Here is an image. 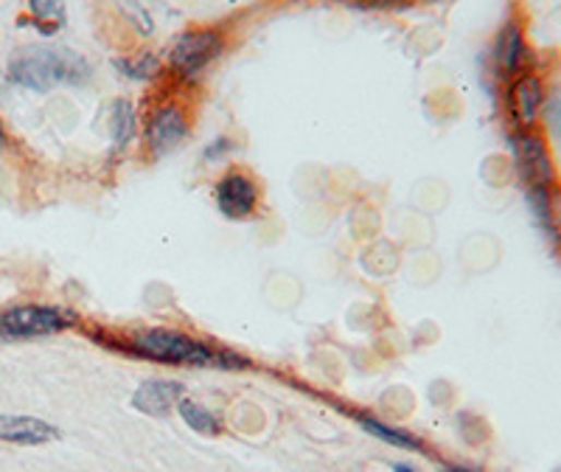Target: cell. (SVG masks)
Listing matches in <instances>:
<instances>
[{
	"label": "cell",
	"mask_w": 561,
	"mask_h": 472,
	"mask_svg": "<svg viewBox=\"0 0 561 472\" xmlns=\"http://www.w3.org/2000/svg\"><path fill=\"white\" fill-rule=\"evenodd\" d=\"M12 82L32 91H51L57 85H79L91 76V66L68 48H23L9 66Z\"/></svg>",
	"instance_id": "cell-1"
},
{
	"label": "cell",
	"mask_w": 561,
	"mask_h": 472,
	"mask_svg": "<svg viewBox=\"0 0 561 472\" xmlns=\"http://www.w3.org/2000/svg\"><path fill=\"white\" fill-rule=\"evenodd\" d=\"M135 352L141 357H150L166 366H196V368H242L248 366L244 357L228 352V349H211L200 341H191L180 332L169 329H152V332L138 334Z\"/></svg>",
	"instance_id": "cell-2"
},
{
	"label": "cell",
	"mask_w": 561,
	"mask_h": 472,
	"mask_svg": "<svg viewBox=\"0 0 561 472\" xmlns=\"http://www.w3.org/2000/svg\"><path fill=\"white\" fill-rule=\"evenodd\" d=\"M516 169L528 186V197L534 203L536 216H550V189H553V164H550L548 146L534 132H523L514 138Z\"/></svg>",
	"instance_id": "cell-3"
},
{
	"label": "cell",
	"mask_w": 561,
	"mask_h": 472,
	"mask_svg": "<svg viewBox=\"0 0 561 472\" xmlns=\"http://www.w3.org/2000/svg\"><path fill=\"white\" fill-rule=\"evenodd\" d=\"M73 323L68 309L46 307V304H28L0 312V338L9 341H26V338H43V334L65 332Z\"/></svg>",
	"instance_id": "cell-4"
},
{
	"label": "cell",
	"mask_w": 561,
	"mask_h": 472,
	"mask_svg": "<svg viewBox=\"0 0 561 472\" xmlns=\"http://www.w3.org/2000/svg\"><path fill=\"white\" fill-rule=\"evenodd\" d=\"M219 54H223V34L205 28V32H189L177 39L169 54V62L177 76L194 82Z\"/></svg>",
	"instance_id": "cell-5"
},
{
	"label": "cell",
	"mask_w": 561,
	"mask_h": 472,
	"mask_svg": "<svg viewBox=\"0 0 561 472\" xmlns=\"http://www.w3.org/2000/svg\"><path fill=\"white\" fill-rule=\"evenodd\" d=\"M216 205L228 220H248L259 205V189L242 172H230L216 184Z\"/></svg>",
	"instance_id": "cell-6"
},
{
	"label": "cell",
	"mask_w": 561,
	"mask_h": 472,
	"mask_svg": "<svg viewBox=\"0 0 561 472\" xmlns=\"http://www.w3.org/2000/svg\"><path fill=\"white\" fill-rule=\"evenodd\" d=\"M57 439L59 430L51 422H43L37 420V416H23V413H0V441L23 447H39Z\"/></svg>",
	"instance_id": "cell-7"
},
{
	"label": "cell",
	"mask_w": 561,
	"mask_h": 472,
	"mask_svg": "<svg viewBox=\"0 0 561 472\" xmlns=\"http://www.w3.org/2000/svg\"><path fill=\"white\" fill-rule=\"evenodd\" d=\"M186 397V386L177 380H146L138 386V391L132 393V408L146 416H157L164 420L169 416L171 408H177V402Z\"/></svg>",
	"instance_id": "cell-8"
},
{
	"label": "cell",
	"mask_w": 561,
	"mask_h": 472,
	"mask_svg": "<svg viewBox=\"0 0 561 472\" xmlns=\"http://www.w3.org/2000/svg\"><path fill=\"white\" fill-rule=\"evenodd\" d=\"M186 132H189V121H186L183 110L169 105V107H160V110L152 116L146 138H150L152 150H155L157 155H164V152L175 150V146L183 141Z\"/></svg>",
	"instance_id": "cell-9"
},
{
	"label": "cell",
	"mask_w": 561,
	"mask_h": 472,
	"mask_svg": "<svg viewBox=\"0 0 561 472\" xmlns=\"http://www.w3.org/2000/svg\"><path fill=\"white\" fill-rule=\"evenodd\" d=\"M494 57H497V68L503 76H520L528 66V46H525V37H523V28L520 26H505L500 32V39H497V48H494Z\"/></svg>",
	"instance_id": "cell-10"
},
{
	"label": "cell",
	"mask_w": 561,
	"mask_h": 472,
	"mask_svg": "<svg viewBox=\"0 0 561 472\" xmlns=\"http://www.w3.org/2000/svg\"><path fill=\"white\" fill-rule=\"evenodd\" d=\"M545 91L542 82L530 73L520 76L514 82V93H511V107H514L516 121L523 127H534L536 118H539V110H542Z\"/></svg>",
	"instance_id": "cell-11"
},
{
	"label": "cell",
	"mask_w": 561,
	"mask_h": 472,
	"mask_svg": "<svg viewBox=\"0 0 561 472\" xmlns=\"http://www.w3.org/2000/svg\"><path fill=\"white\" fill-rule=\"evenodd\" d=\"M359 427L366 433H371L373 439H382L385 445H393L398 447V450H407V452H421L425 447H421V441L413 439L410 433L405 430H396V427L385 425V422H379V420H371V416H357Z\"/></svg>",
	"instance_id": "cell-12"
},
{
	"label": "cell",
	"mask_w": 561,
	"mask_h": 472,
	"mask_svg": "<svg viewBox=\"0 0 561 472\" xmlns=\"http://www.w3.org/2000/svg\"><path fill=\"white\" fill-rule=\"evenodd\" d=\"M177 411H180V416H183V422L191 427V430L203 433V436H216V433L223 430L219 420H216L211 411H205L200 402L186 400L183 397V400L177 402Z\"/></svg>",
	"instance_id": "cell-13"
},
{
	"label": "cell",
	"mask_w": 561,
	"mask_h": 472,
	"mask_svg": "<svg viewBox=\"0 0 561 472\" xmlns=\"http://www.w3.org/2000/svg\"><path fill=\"white\" fill-rule=\"evenodd\" d=\"M32 17L46 34L57 32L65 23V0H28Z\"/></svg>",
	"instance_id": "cell-14"
},
{
	"label": "cell",
	"mask_w": 561,
	"mask_h": 472,
	"mask_svg": "<svg viewBox=\"0 0 561 472\" xmlns=\"http://www.w3.org/2000/svg\"><path fill=\"white\" fill-rule=\"evenodd\" d=\"M132 132H135V110H132L130 102H118L116 105V146L121 150L124 144H130Z\"/></svg>",
	"instance_id": "cell-15"
},
{
	"label": "cell",
	"mask_w": 561,
	"mask_h": 472,
	"mask_svg": "<svg viewBox=\"0 0 561 472\" xmlns=\"http://www.w3.org/2000/svg\"><path fill=\"white\" fill-rule=\"evenodd\" d=\"M121 68H124L132 79H150L157 73V59L152 57V54H141L135 62H121Z\"/></svg>",
	"instance_id": "cell-16"
},
{
	"label": "cell",
	"mask_w": 561,
	"mask_h": 472,
	"mask_svg": "<svg viewBox=\"0 0 561 472\" xmlns=\"http://www.w3.org/2000/svg\"><path fill=\"white\" fill-rule=\"evenodd\" d=\"M7 144H9V135H7V130H3V121H0V150H3Z\"/></svg>",
	"instance_id": "cell-17"
},
{
	"label": "cell",
	"mask_w": 561,
	"mask_h": 472,
	"mask_svg": "<svg viewBox=\"0 0 561 472\" xmlns=\"http://www.w3.org/2000/svg\"><path fill=\"white\" fill-rule=\"evenodd\" d=\"M393 472H416V470H413V467H407V464H396V467H393Z\"/></svg>",
	"instance_id": "cell-18"
},
{
	"label": "cell",
	"mask_w": 561,
	"mask_h": 472,
	"mask_svg": "<svg viewBox=\"0 0 561 472\" xmlns=\"http://www.w3.org/2000/svg\"><path fill=\"white\" fill-rule=\"evenodd\" d=\"M444 472H472V470H466V467H444Z\"/></svg>",
	"instance_id": "cell-19"
}]
</instances>
